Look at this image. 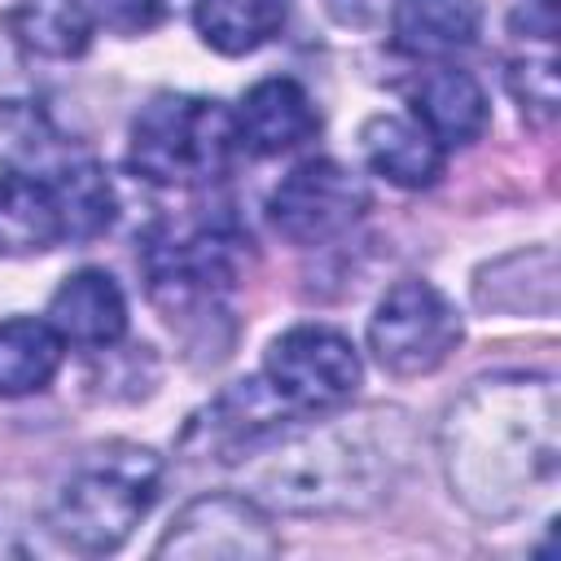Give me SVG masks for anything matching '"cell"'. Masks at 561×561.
<instances>
[{
	"mask_svg": "<svg viewBox=\"0 0 561 561\" xmlns=\"http://www.w3.org/2000/svg\"><path fill=\"white\" fill-rule=\"evenodd\" d=\"M451 491L478 517H508L552 482L561 460V408L552 377L478 381L443 425Z\"/></svg>",
	"mask_w": 561,
	"mask_h": 561,
	"instance_id": "6da1fadb",
	"label": "cell"
},
{
	"mask_svg": "<svg viewBox=\"0 0 561 561\" xmlns=\"http://www.w3.org/2000/svg\"><path fill=\"white\" fill-rule=\"evenodd\" d=\"M114 219L101 162L31 101H0V254L92 241Z\"/></svg>",
	"mask_w": 561,
	"mask_h": 561,
	"instance_id": "7a4b0ae2",
	"label": "cell"
},
{
	"mask_svg": "<svg viewBox=\"0 0 561 561\" xmlns=\"http://www.w3.org/2000/svg\"><path fill=\"white\" fill-rule=\"evenodd\" d=\"M386 412H368L355 421H324L311 430H280L254 456L259 473L254 486L289 508V513H333V508H364L373 504L399 465L390 443V425L381 434Z\"/></svg>",
	"mask_w": 561,
	"mask_h": 561,
	"instance_id": "3957f363",
	"label": "cell"
},
{
	"mask_svg": "<svg viewBox=\"0 0 561 561\" xmlns=\"http://www.w3.org/2000/svg\"><path fill=\"white\" fill-rule=\"evenodd\" d=\"M162 486V460L136 443H110L88 451L53 495L48 530L75 552H114L153 508Z\"/></svg>",
	"mask_w": 561,
	"mask_h": 561,
	"instance_id": "277c9868",
	"label": "cell"
},
{
	"mask_svg": "<svg viewBox=\"0 0 561 561\" xmlns=\"http://www.w3.org/2000/svg\"><path fill=\"white\" fill-rule=\"evenodd\" d=\"M237 149V118L224 101L162 92L131 123L127 167L162 188H202L228 175Z\"/></svg>",
	"mask_w": 561,
	"mask_h": 561,
	"instance_id": "5b68a950",
	"label": "cell"
},
{
	"mask_svg": "<svg viewBox=\"0 0 561 561\" xmlns=\"http://www.w3.org/2000/svg\"><path fill=\"white\" fill-rule=\"evenodd\" d=\"M263 381L294 416H324L355 399L364 364L346 333L329 324H298L267 346Z\"/></svg>",
	"mask_w": 561,
	"mask_h": 561,
	"instance_id": "8992f818",
	"label": "cell"
},
{
	"mask_svg": "<svg viewBox=\"0 0 561 561\" xmlns=\"http://www.w3.org/2000/svg\"><path fill=\"white\" fill-rule=\"evenodd\" d=\"M465 324L443 289L430 280H399L368 320V351L390 377H425L451 359Z\"/></svg>",
	"mask_w": 561,
	"mask_h": 561,
	"instance_id": "52a82bcc",
	"label": "cell"
},
{
	"mask_svg": "<svg viewBox=\"0 0 561 561\" xmlns=\"http://www.w3.org/2000/svg\"><path fill=\"white\" fill-rule=\"evenodd\" d=\"M237 237L215 224H188V228H158L145 245V272L153 302L171 316H197L210 311L237 276Z\"/></svg>",
	"mask_w": 561,
	"mask_h": 561,
	"instance_id": "ba28073f",
	"label": "cell"
},
{
	"mask_svg": "<svg viewBox=\"0 0 561 561\" xmlns=\"http://www.w3.org/2000/svg\"><path fill=\"white\" fill-rule=\"evenodd\" d=\"M153 552L180 561H263L280 552V535L254 495L210 491L175 513Z\"/></svg>",
	"mask_w": 561,
	"mask_h": 561,
	"instance_id": "9c48e42d",
	"label": "cell"
},
{
	"mask_svg": "<svg viewBox=\"0 0 561 561\" xmlns=\"http://www.w3.org/2000/svg\"><path fill=\"white\" fill-rule=\"evenodd\" d=\"M364 210H368V193L359 175H351L333 158L298 162L267 197L272 228L294 245H324L342 237Z\"/></svg>",
	"mask_w": 561,
	"mask_h": 561,
	"instance_id": "30bf717a",
	"label": "cell"
},
{
	"mask_svg": "<svg viewBox=\"0 0 561 561\" xmlns=\"http://www.w3.org/2000/svg\"><path fill=\"white\" fill-rule=\"evenodd\" d=\"M237 118V140L241 149H250L254 158H272V153H289L302 140H311L320 131V114L307 96L302 83L294 79H263L254 83L241 105L232 110Z\"/></svg>",
	"mask_w": 561,
	"mask_h": 561,
	"instance_id": "8fae6325",
	"label": "cell"
},
{
	"mask_svg": "<svg viewBox=\"0 0 561 561\" xmlns=\"http://www.w3.org/2000/svg\"><path fill=\"white\" fill-rule=\"evenodd\" d=\"M48 324L70 346L105 351L127 333V298L110 272L83 267L57 285V294L48 302Z\"/></svg>",
	"mask_w": 561,
	"mask_h": 561,
	"instance_id": "7c38bea8",
	"label": "cell"
},
{
	"mask_svg": "<svg viewBox=\"0 0 561 561\" xmlns=\"http://www.w3.org/2000/svg\"><path fill=\"white\" fill-rule=\"evenodd\" d=\"M412 118L443 145H473L482 131H486V118H491V105H486V92L482 83L460 70V66H430L416 88H412Z\"/></svg>",
	"mask_w": 561,
	"mask_h": 561,
	"instance_id": "4fadbf2b",
	"label": "cell"
},
{
	"mask_svg": "<svg viewBox=\"0 0 561 561\" xmlns=\"http://www.w3.org/2000/svg\"><path fill=\"white\" fill-rule=\"evenodd\" d=\"M359 149L368 167L399 188H430L443 175V158H447V149L416 118H403V114L368 118L359 131Z\"/></svg>",
	"mask_w": 561,
	"mask_h": 561,
	"instance_id": "5bb4252c",
	"label": "cell"
},
{
	"mask_svg": "<svg viewBox=\"0 0 561 561\" xmlns=\"http://www.w3.org/2000/svg\"><path fill=\"white\" fill-rule=\"evenodd\" d=\"M482 4L478 0H399L394 4V48L408 57L443 61L478 44Z\"/></svg>",
	"mask_w": 561,
	"mask_h": 561,
	"instance_id": "9a60e30c",
	"label": "cell"
},
{
	"mask_svg": "<svg viewBox=\"0 0 561 561\" xmlns=\"http://www.w3.org/2000/svg\"><path fill=\"white\" fill-rule=\"evenodd\" d=\"M66 342L48 320L13 316L0 320V399H22L44 390L61 368Z\"/></svg>",
	"mask_w": 561,
	"mask_h": 561,
	"instance_id": "2e32d148",
	"label": "cell"
},
{
	"mask_svg": "<svg viewBox=\"0 0 561 561\" xmlns=\"http://www.w3.org/2000/svg\"><path fill=\"white\" fill-rule=\"evenodd\" d=\"M289 4L294 0H193V22L215 53L245 57L280 35V26L289 22Z\"/></svg>",
	"mask_w": 561,
	"mask_h": 561,
	"instance_id": "e0dca14e",
	"label": "cell"
},
{
	"mask_svg": "<svg viewBox=\"0 0 561 561\" xmlns=\"http://www.w3.org/2000/svg\"><path fill=\"white\" fill-rule=\"evenodd\" d=\"M13 31L35 53L79 57L88 48L92 22L79 0H22V9L13 13Z\"/></svg>",
	"mask_w": 561,
	"mask_h": 561,
	"instance_id": "ac0fdd59",
	"label": "cell"
},
{
	"mask_svg": "<svg viewBox=\"0 0 561 561\" xmlns=\"http://www.w3.org/2000/svg\"><path fill=\"white\" fill-rule=\"evenodd\" d=\"M92 26L118 31V35H140L162 18V0H79Z\"/></svg>",
	"mask_w": 561,
	"mask_h": 561,
	"instance_id": "d6986e66",
	"label": "cell"
}]
</instances>
